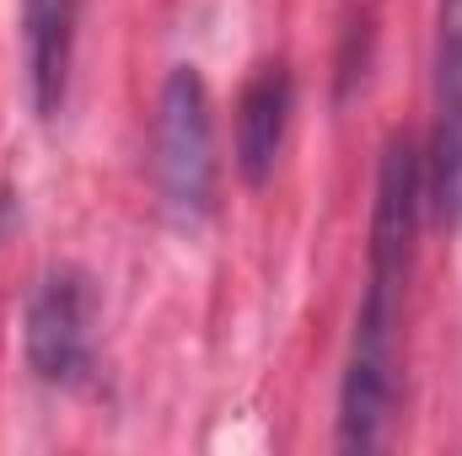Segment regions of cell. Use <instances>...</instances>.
Wrapping results in <instances>:
<instances>
[{
	"instance_id": "obj_1",
	"label": "cell",
	"mask_w": 462,
	"mask_h": 456,
	"mask_svg": "<svg viewBox=\"0 0 462 456\" xmlns=\"http://www.w3.org/2000/svg\"><path fill=\"white\" fill-rule=\"evenodd\" d=\"M425 215V156L409 134H393L376 167L371 205V258L365 296L355 312L349 360L339 381V446L382 451L398 408V365H403V296L414 274V236Z\"/></svg>"
},
{
	"instance_id": "obj_2",
	"label": "cell",
	"mask_w": 462,
	"mask_h": 456,
	"mask_svg": "<svg viewBox=\"0 0 462 456\" xmlns=\"http://www.w3.org/2000/svg\"><path fill=\"white\" fill-rule=\"evenodd\" d=\"M151 172H156V194L178 226H205L216 215V183H221L216 108H210V87L194 65H178L162 81L156 118H151Z\"/></svg>"
},
{
	"instance_id": "obj_3",
	"label": "cell",
	"mask_w": 462,
	"mask_h": 456,
	"mask_svg": "<svg viewBox=\"0 0 462 456\" xmlns=\"http://www.w3.org/2000/svg\"><path fill=\"white\" fill-rule=\"evenodd\" d=\"M27 365L38 381L49 387H81L92 376V354H97V285L87 269L60 263L49 269L32 296H27Z\"/></svg>"
},
{
	"instance_id": "obj_4",
	"label": "cell",
	"mask_w": 462,
	"mask_h": 456,
	"mask_svg": "<svg viewBox=\"0 0 462 456\" xmlns=\"http://www.w3.org/2000/svg\"><path fill=\"white\" fill-rule=\"evenodd\" d=\"M425 205L441 226L462 221V0L436 5V118L425 150Z\"/></svg>"
},
{
	"instance_id": "obj_5",
	"label": "cell",
	"mask_w": 462,
	"mask_h": 456,
	"mask_svg": "<svg viewBox=\"0 0 462 456\" xmlns=\"http://www.w3.org/2000/svg\"><path fill=\"white\" fill-rule=\"evenodd\" d=\"M22 70L32 114L54 123L76 70V0H22Z\"/></svg>"
},
{
	"instance_id": "obj_6",
	"label": "cell",
	"mask_w": 462,
	"mask_h": 456,
	"mask_svg": "<svg viewBox=\"0 0 462 456\" xmlns=\"http://www.w3.org/2000/svg\"><path fill=\"white\" fill-rule=\"evenodd\" d=\"M291 108H296V87H291L285 65H258L236 97V129H231V161H236L247 188H263L274 178L280 150H285V129H291Z\"/></svg>"
}]
</instances>
